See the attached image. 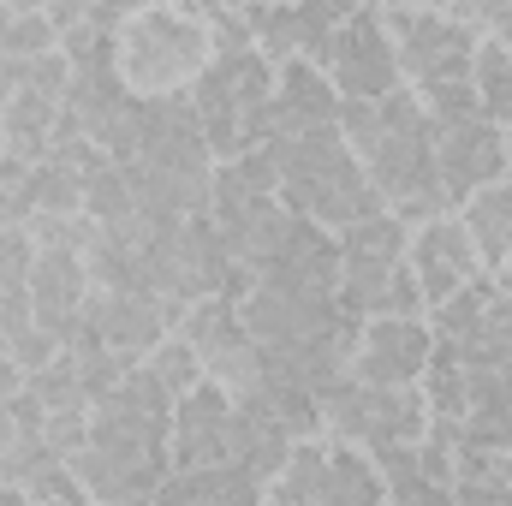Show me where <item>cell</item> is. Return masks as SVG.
Segmentation results:
<instances>
[{"label":"cell","instance_id":"cell-1","mask_svg":"<svg viewBox=\"0 0 512 506\" xmlns=\"http://www.w3.org/2000/svg\"><path fill=\"white\" fill-rule=\"evenodd\" d=\"M340 137L358 155V167L376 185L387 215H399L405 227H423V221L447 215L441 179H435V120L405 84L382 102H346L340 108Z\"/></svg>","mask_w":512,"mask_h":506},{"label":"cell","instance_id":"cell-2","mask_svg":"<svg viewBox=\"0 0 512 506\" xmlns=\"http://www.w3.org/2000/svg\"><path fill=\"white\" fill-rule=\"evenodd\" d=\"M262 149H268V161H274V191H280V203H286L298 221L322 227L328 239L352 233L358 221L387 215L382 197H376V185L364 179V167H358V155L346 149L340 131H310V137H286V143H262Z\"/></svg>","mask_w":512,"mask_h":506},{"label":"cell","instance_id":"cell-3","mask_svg":"<svg viewBox=\"0 0 512 506\" xmlns=\"http://www.w3.org/2000/svg\"><path fill=\"white\" fill-rule=\"evenodd\" d=\"M209 24L203 6H126L114 30V78L126 84L131 102H173L191 96L209 72Z\"/></svg>","mask_w":512,"mask_h":506},{"label":"cell","instance_id":"cell-4","mask_svg":"<svg viewBox=\"0 0 512 506\" xmlns=\"http://www.w3.org/2000/svg\"><path fill=\"white\" fill-rule=\"evenodd\" d=\"M382 24L411 96L471 84V54L483 42L477 6H382Z\"/></svg>","mask_w":512,"mask_h":506},{"label":"cell","instance_id":"cell-5","mask_svg":"<svg viewBox=\"0 0 512 506\" xmlns=\"http://www.w3.org/2000/svg\"><path fill=\"white\" fill-rule=\"evenodd\" d=\"M268 96H274V66L256 48L209 60L203 84L191 90V108H197V131H203L215 167L268 143Z\"/></svg>","mask_w":512,"mask_h":506},{"label":"cell","instance_id":"cell-6","mask_svg":"<svg viewBox=\"0 0 512 506\" xmlns=\"http://www.w3.org/2000/svg\"><path fill=\"white\" fill-rule=\"evenodd\" d=\"M239 268L221 245L215 221L209 215H191V221H167L155 227V239L143 245V292L161 298L173 316H185L191 304L215 298V292H233L239 298Z\"/></svg>","mask_w":512,"mask_h":506},{"label":"cell","instance_id":"cell-7","mask_svg":"<svg viewBox=\"0 0 512 506\" xmlns=\"http://www.w3.org/2000/svg\"><path fill=\"white\" fill-rule=\"evenodd\" d=\"M173 334L191 340V352L203 358V381H209V387H221L233 405H251L256 387H262V370H268V352L245 334L233 292H215V298L191 304Z\"/></svg>","mask_w":512,"mask_h":506},{"label":"cell","instance_id":"cell-8","mask_svg":"<svg viewBox=\"0 0 512 506\" xmlns=\"http://www.w3.org/2000/svg\"><path fill=\"white\" fill-rule=\"evenodd\" d=\"M322 78L334 84L340 102H382L399 90V60H393V42H387L382 6H352L328 42V60H322Z\"/></svg>","mask_w":512,"mask_h":506},{"label":"cell","instance_id":"cell-9","mask_svg":"<svg viewBox=\"0 0 512 506\" xmlns=\"http://www.w3.org/2000/svg\"><path fill=\"white\" fill-rule=\"evenodd\" d=\"M340 245V316L346 322H370L376 298L387 292V280L405 268V245H411V227L399 215H376V221H358L352 233L334 239Z\"/></svg>","mask_w":512,"mask_h":506},{"label":"cell","instance_id":"cell-10","mask_svg":"<svg viewBox=\"0 0 512 506\" xmlns=\"http://www.w3.org/2000/svg\"><path fill=\"white\" fill-rule=\"evenodd\" d=\"M405 268L417 274V292L429 310H441L447 298H459L465 286H477L489 268L471 245V233L459 227V215H435L423 227H411V245H405Z\"/></svg>","mask_w":512,"mask_h":506},{"label":"cell","instance_id":"cell-11","mask_svg":"<svg viewBox=\"0 0 512 506\" xmlns=\"http://www.w3.org/2000/svg\"><path fill=\"white\" fill-rule=\"evenodd\" d=\"M507 173H512L507 137H501L495 120H465V126L435 131V179H441V203H447V215H453L465 197L489 191L495 179H507Z\"/></svg>","mask_w":512,"mask_h":506},{"label":"cell","instance_id":"cell-12","mask_svg":"<svg viewBox=\"0 0 512 506\" xmlns=\"http://www.w3.org/2000/svg\"><path fill=\"white\" fill-rule=\"evenodd\" d=\"M429 358H435L429 322H364L346 358V376L358 387H417Z\"/></svg>","mask_w":512,"mask_h":506},{"label":"cell","instance_id":"cell-13","mask_svg":"<svg viewBox=\"0 0 512 506\" xmlns=\"http://www.w3.org/2000/svg\"><path fill=\"white\" fill-rule=\"evenodd\" d=\"M346 12L352 6H322V0H310V6H245L256 54L268 66H292V60L322 66L328 60V42H334V30H340Z\"/></svg>","mask_w":512,"mask_h":506},{"label":"cell","instance_id":"cell-14","mask_svg":"<svg viewBox=\"0 0 512 506\" xmlns=\"http://www.w3.org/2000/svg\"><path fill=\"white\" fill-rule=\"evenodd\" d=\"M90 274H84V256L72 251H36V268H30V286H24V298H30V322L42 328V334H54L60 346H72L78 340V328H84V316H90Z\"/></svg>","mask_w":512,"mask_h":506},{"label":"cell","instance_id":"cell-15","mask_svg":"<svg viewBox=\"0 0 512 506\" xmlns=\"http://www.w3.org/2000/svg\"><path fill=\"white\" fill-rule=\"evenodd\" d=\"M84 328L108 346V352H120L131 364H143L173 328H179V316L161 304V298H149V292H90V316H84Z\"/></svg>","mask_w":512,"mask_h":506},{"label":"cell","instance_id":"cell-16","mask_svg":"<svg viewBox=\"0 0 512 506\" xmlns=\"http://www.w3.org/2000/svg\"><path fill=\"white\" fill-rule=\"evenodd\" d=\"M340 96L322 78V66H274V96H268V143L310 137V131H340Z\"/></svg>","mask_w":512,"mask_h":506},{"label":"cell","instance_id":"cell-17","mask_svg":"<svg viewBox=\"0 0 512 506\" xmlns=\"http://www.w3.org/2000/svg\"><path fill=\"white\" fill-rule=\"evenodd\" d=\"M227 429H233V399L221 387H197L173 405V429H167V459L173 471H209L227 465Z\"/></svg>","mask_w":512,"mask_h":506},{"label":"cell","instance_id":"cell-18","mask_svg":"<svg viewBox=\"0 0 512 506\" xmlns=\"http://www.w3.org/2000/svg\"><path fill=\"white\" fill-rule=\"evenodd\" d=\"M471 376V405H465V447L512 459V364L495 370H465Z\"/></svg>","mask_w":512,"mask_h":506},{"label":"cell","instance_id":"cell-19","mask_svg":"<svg viewBox=\"0 0 512 506\" xmlns=\"http://www.w3.org/2000/svg\"><path fill=\"white\" fill-rule=\"evenodd\" d=\"M54 131H60V102L36 96V90H24V84L6 96V108H0V149H6L12 161H24V167L48 161Z\"/></svg>","mask_w":512,"mask_h":506},{"label":"cell","instance_id":"cell-20","mask_svg":"<svg viewBox=\"0 0 512 506\" xmlns=\"http://www.w3.org/2000/svg\"><path fill=\"white\" fill-rule=\"evenodd\" d=\"M453 215H459V227L471 233V245H477V256H483V268L501 274V268L512 262V173L507 179H495L489 191L465 197Z\"/></svg>","mask_w":512,"mask_h":506},{"label":"cell","instance_id":"cell-21","mask_svg":"<svg viewBox=\"0 0 512 506\" xmlns=\"http://www.w3.org/2000/svg\"><path fill=\"white\" fill-rule=\"evenodd\" d=\"M155 506H262V483L239 465H209V471H173L161 483Z\"/></svg>","mask_w":512,"mask_h":506},{"label":"cell","instance_id":"cell-22","mask_svg":"<svg viewBox=\"0 0 512 506\" xmlns=\"http://www.w3.org/2000/svg\"><path fill=\"white\" fill-rule=\"evenodd\" d=\"M286 453H292V435H286L268 411H256V405H233L227 465H239V471H251L256 483H268V477L286 465Z\"/></svg>","mask_w":512,"mask_h":506},{"label":"cell","instance_id":"cell-23","mask_svg":"<svg viewBox=\"0 0 512 506\" xmlns=\"http://www.w3.org/2000/svg\"><path fill=\"white\" fill-rule=\"evenodd\" d=\"M322 506H387V477L364 447L328 441V471H322Z\"/></svg>","mask_w":512,"mask_h":506},{"label":"cell","instance_id":"cell-24","mask_svg":"<svg viewBox=\"0 0 512 506\" xmlns=\"http://www.w3.org/2000/svg\"><path fill=\"white\" fill-rule=\"evenodd\" d=\"M322 471H328V435L292 441L286 465L262 483V506H322Z\"/></svg>","mask_w":512,"mask_h":506},{"label":"cell","instance_id":"cell-25","mask_svg":"<svg viewBox=\"0 0 512 506\" xmlns=\"http://www.w3.org/2000/svg\"><path fill=\"white\" fill-rule=\"evenodd\" d=\"M471 96H477L483 120H495V126L512 120V48L507 42H495V36L477 42V54H471Z\"/></svg>","mask_w":512,"mask_h":506},{"label":"cell","instance_id":"cell-26","mask_svg":"<svg viewBox=\"0 0 512 506\" xmlns=\"http://www.w3.org/2000/svg\"><path fill=\"white\" fill-rule=\"evenodd\" d=\"M66 358H72V370H78L84 393H90V411H96V405H102V399H108V393H114V387H120V381L131 376V370H137L131 358L108 352V346H102V340H96L90 328H78V340L66 346Z\"/></svg>","mask_w":512,"mask_h":506},{"label":"cell","instance_id":"cell-27","mask_svg":"<svg viewBox=\"0 0 512 506\" xmlns=\"http://www.w3.org/2000/svg\"><path fill=\"white\" fill-rule=\"evenodd\" d=\"M18 495L30 506H96L84 495V483L72 477V465L66 459H54V453H36L24 471H18V483H12Z\"/></svg>","mask_w":512,"mask_h":506},{"label":"cell","instance_id":"cell-28","mask_svg":"<svg viewBox=\"0 0 512 506\" xmlns=\"http://www.w3.org/2000/svg\"><path fill=\"white\" fill-rule=\"evenodd\" d=\"M30 215H84V197H78V179L54 161H36L24 191H18V221Z\"/></svg>","mask_w":512,"mask_h":506},{"label":"cell","instance_id":"cell-29","mask_svg":"<svg viewBox=\"0 0 512 506\" xmlns=\"http://www.w3.org/2000/svg\"><path fill=\"white\" fill-rule=\"evenodd\" d=\"M387 477V506H453V489L429 483L423 465H417V447H393V453H376Z\"/></svg>","mask_w":512,"mask_h":506},{"label":"cell","instance_id":"cell-30","mask_svg":"<svg viewBox=\"0 0 512 506\" xmlns=\"http://www.w3.org/2000/svg\"><path fill=\"white\" fill-rule=\"evenodd\" d=\"M78 197H84V215L96 221V227H114V221H126L131 209V179H126V167L114 161V155H102L90 173H84V185H78Z\"/></svg>","mask_w":512,"mask_h":506},{"label":"cell","instance_id":"cell-31","mask_svg":"<svg viewBox=\"0 0 512 506\" xmlns=\"http://www.w3.org/2000/svg\"><path fill=\"white\" fill-rule=\"evenodd\" d=\"M143 370L161 381V393H167L173 405H179L185 393H197V387H203V358L191 352V340H185V334H167V340L143 358Z\"/></svg>","mask_w":512,"mask_h":506},{"label":"cell","instance_id":"cell-32","mask_svg":"<svg viewBox=\"0 0 512 506\" xmlns=\"http://www.w3.org/2000/svg\"><path fill=\"white\" fill-rule=\"evenodd\" d=\"M495 292H501V286H495V274H483L477 286H465L459 298H447L441 310H429L423 322H429V334H435V346H459V340H465V334L477 328V316L489 310V298H495Z\"/></svg>","mask_w":512,"mask_h":506},{"label":"cell","instance_id":"cell-33","mask_svg":"<svg viewBox=\"0 0 512 506\" xmlns=\"http://www.w3.org/2000/svg\"><path fill=\"white\" fill-rule=\"evenodd\" d=\"M24 393L54 417V411H90V393H84V381L72 370V358H54L48 370H36V376H24Z\"/></svg>","mask_w":512,"mask_h":506},{"label":"cell","instance_id":"cell-34","mask_svg":"<svg viewBox=\"0 0 512 506\" xmlns=\"http://www.w3.org/2000/svg\"><path fill=\"white\" fill-rule=\"evenodd\" d=\"M54 48H60V36H54L48 12H42V6H12V24H6V54H12L18 66H30V60H42V54H54Z\"/></svg>","mask_w":512,"mask_h":506},{"label":"cell","instance_id":"cell-35","mask_svg":"<svg viewBox=\"0 0 512 506\" xmlns=\"http://www.w3.org/2000/svg\"><path fill=\"white\" fill-rule=\"evenodd\" d=\"M30 268H36V245H30V233L12 221V227H0V292H24L30 286Z\"/></svg>","mask_w":512,"mask_h":506},{"label":"cell","instance_id":"cell-36","mask_svg":"<svg viewBox=\"0 0 512 506\" xmlns=\"http://www.w3.org/2000/svg\"><path fill=\"white\" fill-rule=\"evenodd\" d=\"M6 358L18 364V376H36V370H48L54 358H66V346H60L54 334H42V328L30 322V328H24V334H18V340L6 346Z\"/></svg>","mask_w":512,"mask_h":506},{"label":"cell","instance_id":"cell-37","mask_svg":"<svg viewBox=\"0 0 512 506\" xmlns=\"http://www.w3.org/2000/svg\"><path fill=\"white\" fill-rule=\"evenodd\" d=\"M30 328V298L24 292H0V352Z\"/></svg>","mask_w":512,"mask_h":506},{"label":"cell","instance_id":"cell-38","mask_svg":"<svg viewBox=\"0 0 512 506\" xmlns=\"http://www.w3.org/2000/svg\"><path fill=\"white\" fill-rule=\"evenodd\" d=\"M18 387H24V376H18V364H12V358L0 352V405H6V399H18Z\"/></svg>","mask_w":512,"mask_h":506},{"label":"cell","instance_id":"cell-39","mask_svg":"<svg viewBox=\"0 0 512 506\" xmlns=\"http://www.w3.org/2000/svg\"><path fill=\"white\" fill-rule=\"evenodd\" d=\"M0 506H30V501H24L18 489H6V483H0Z\"/></svg>","mask_w":512,"mask_h":506},{"label":"cell","instance_id":"cell-40","mask_svg":"<svg viewBox=\"0 0 512 506\" xmlns=\"http://www.w3.org/2000/svg\"><path fill=\"white\" fill-rule=\"evenodd\" d=\"M501 137H507V161H512V120H507V126H501Z\"/></svg>","mask_w":512,"mask_h":506},{"label":"cell","instance_id":"cell-41","mask_svg":"<svg viewBox=\"0 0 512 506\" xmlns=\"http://www.w3.org/2000/svg\"><path fill=\"white\" fill-rule=\"evenodd\" d=\"M0 227H12V221H6V209H0Z\"/></svg>","mask_w":512,"mask_h":506},{"label":"cell","instance_id":"cell-42","mask_svg":"<svg viewBox=\"0 0 512 506\" xmlns=\"http://www.w3.org/2000/svg\"><path fill=\"white\" fill-rule=\"evenodd\" d=\"M507 477H512V459H507Z\"/></svg>","mask_w":512,"mask_h":506}]
</instances>
